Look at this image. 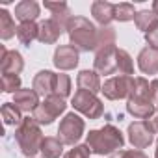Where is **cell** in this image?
<instances>
[{
    "instance_id": "33",
    "label": "cell",
    "mask_w": 158,
    "mask_h": 158,
    "mask_svg": "<svg viewBox=\"0 0 158 158\" xmlns=\"http://www.w3.org/2000/svg\"><path fill=\"white\" fill-rule=\"evenodd\" d=\"M117 158H149V156L139 149H127V151H119Z\"/></svg>"
},
{
    "instance_id": "27",
    "label": "cell",
    "mask_w": 158,
    "mask_h": 158,
    "mask_svg": "<svg viewBox=\"0 0 158 158\" xmlns=\"http://www.w3.org/2000/svg\"><path fill=\"white\" fill-rule=\"evenodd\" d=\"M112 45H115V30L112 26H101L99 28V39H97V50H102V48L112 47Z\"/></svg>"
},
{
    "instance_id": "30",
    "label": "cell",
    "mask_w": 158,
    "mask_h": 158,
    "mask_svg": "<svg viewBox=\"0 0 158 158\" xmlns=\"http://www.w3.org/2000/svg\"><path fill=\"white\" fill-rule=\"evenodd\" d=\"M21 89V78L17 74H2V91L4 93H17Z\"/></svg>"
},
{
    "instance_id": "16",
    "label": "cell",
    "mask_w": 158,
    "mask_h": 158,
    "mask_svg": "<svg viewBox=\"0 0 158 158\" xmlns=\"http://www.w3.org/2000/svg\"><path fill=\"white\" fill-rule=\"evenodd\" d=\"M65 32V28L58 23V21H54L52 17L50 19H47V21H43L41 24H39V41L41 43H45V45H52V43H56L58 39H60V35Z\"/></svg>"
},
{
    "instance_id": "17",
    "label": "cell",
    "mask_w": 158,
    "mask_h": 158,
    "mask_svg": "<svg viewBox=\"0 0 158 158\" xmlns=\"http://www.w3.org/2000/svg\"><path fill=\"white\" fill-rule=\"evenodd\" d=\"M115 4L104 2V0H97L91 4V15L101 26H110L112 21H115Z\"/></svg>"
},
{
    "instance_id": "31",
    "label": "cell",
    "mask_w": 158,
    "mask_h": 158,
    "mask_svg": "<svg viewBox=\"0 0 158 158\" xmlns=\"http://www.w3.org/2000/svg\"><path fill=\"white\" fill-rule=\"evenodd\" d=\"M89 156H91V151L86 143L84 145H74L73 149H69L63 154V158H89Z\"/></svg>"
},
{
    "instance_id": "2",
    "label": "cell",
    "mask_w": 158,
    "mask_h": 158,
    "mask_svg": "<svg viewBox=\"0 0 158 158\" xmlns=\"http://www.w3.org/2000/svg\"><path fill=\"white\" fill-rule=\"evenodd\" d=\"M127 112L139 121H149L151 117H154L156 106L152 104V99H151V82L147 78L143 76L136 78L134 89L127 99Z\"/></svg>"
},
{
    "instance_id": "34",
    "label": "cell",
    "mask_w": 158,
    "mask_h": 158,
    "mask_svg": "<svg viewBox=\"0 0 158 158\" xmlns=\"http://www.w3.org/2000/svg\"><path fill=\"white\" fill-rule=\"evenodd\" d=\"M151 99H152V104L158 108V80H151Z\"/></svg>"
},
{
    "instance_id": "18",
    "label": "cell",
    "mask_w": 158,
    "mask_h": 158,
    "mask_svg": "<svg viewBox=\"0 0 158 158\" xmlns=\"http://www.w3.org/2000/svg\"><path fill=\"white\" fill-rule=\"evenodd\" d=\"M13 102H15V106L21 112H32V114L41 104L39 102V95L35 93V89H24V88H21L13 95Z\"/></svg>"
},
{
    "instance_id": "19",
    "label": "cell",
    "mask_w": 158,
    "mask_h": 158,
    "mask_svg": "<svg viewBox=\"0 0 158 158\" xmlns=\"http://www.w3.org/2000/svg\"><path fill=\"white\" fill-rule=\"evenodd\" d=\"M41 8L35 0H23L15 6V19H19L21 23H35Z\"/></svg>"
},
{
    "instance_id": "29",
    "label": "cell",
    "mask_w": 158,
    "mask_h": 158,
    "mask_svg": "<svg viewBox=\"0 0 158 158\" xmlns=\"http://www.w3.org/2000/svg\"><path fill=\"white\" fill-rule=\"evenodd\" d=\"M54 95L61 97V99H67L71 95V78L63 73L58 74L56 78V89H54Z\"/></svg>"
},
{
    "instance_id": "13",
    "label": "cell",
    "mask_w": 158,
    "mask_h": 158,
    "mask_svg": "<svg viewBox=\"0 0 158 158\" xmlns=\"http://www.w3.org/2000/svg\"><path fill=\"white\" fill-rule=\"evenodd\" d=\"M56 78L58 74L52 73V71H39L35 76H34V82H32V89H35V93L43 99L54 95V89H56Z\"/></svg>"
},
{
    "instance_id": "1",
    "label": "cell",
    "mask_w": 158,
    "mask_h": 158,
    "mask_svg": "<svg viewBox=\"0 0 158 158\" xmlns=\"http://www.w3.org/2000/svg\"><path fill=\"white\" fill-rule=\"evenodd\" d=\"M86 145L89 147L91 154H114L119 149H123L125 145V136L123 132L114 127V125H104L102 128L97 130H89V134L86 136Z\"/></svg>"
},
{
    "instance_id": "21",
    "label": "cell",
    "mask_w": 158,
    "mask_h": 158,
    "mask_svg": "<svg viewBox=\"0 0 158 158\" xmlns=\"http://www.w3.org/2000/svg\"><path fill=\"white\" fill-rule=\"evenodd\" d=\"M37 37H39V24H35V23H21L17 26V39L24 47H30Z\"/></svg>"
},
{
    "instance_id": "32",
    "label": "cell",
    "mask_w": 158,
    "mask_h": 158,
    "mask_svg": "<svg viewBox=\"0 0 158 158\" xmlns=\"http://www.w3.org/2000/svg\"><path fill=\"white\" fill-rule=\"evenodd\" d=\"M145 41H147L149 47L158 48V21H156V23L149 28V32L145 34Z\"/></svg>"
},
{
    "instance_id": "7",
    "label": "cell",
    "mask_w": 158,
    "mask_h": 158,
    "mask_svg": "<svg viewBox=\"0 0 158 158\" xmlns=\"http://www.w3.org/2000/svg\"><path fill=\"white\" fill-rule=\"evenodd\" d=\"M67 110V102L65 99L58 97V95H50L47 97L32 114V117L39 123V125H52L63 112Z\"/></svg>"
},
{
    "instance_id": "26",
    "label": "cell",
    "mask_w": 158,
    "mask_h": 158,
    "mask_svg": "<svg viewBox=\"0 0 158 158\" xmlns=\"http://www.w3.org/2000/svg\"><path fill=\"white\" fill-rule=\"evenodd\" d=\"M117 69H119V74H127V76H132L134 74L132 56L125 48H117Z\"/></svg>"
},
{
    "instance_id": "28",
    "label": "cell",
    "mask_w": 158,
    "mask_h": 158,
    "mask_svg": "<svg viewBox=\"0 0 158 158\" xmlns=\"http://www.w3.org/2000/svg\"><path fill=\"white\" fill-rule=\"evenodd\" d=\"M136 10H134V6L132 4H128V2H121V4H115V21H119V23H128V21H134V17H136Z\"/></svg>"
},
{
    "instance_id": "12",
    "label": "cell",
    "mask_w": 158,
    "mask_h": 158,
    "mask_svg": "<svg viewBox=\"0 0 158 158\" xmlns=\"http://www.w3.org/2000/svg\"><path fill=\"white\" fill-rule=\"evenodd\" d=\"M0 52H2V58H0V67H2V74H17L24 69V60L21 56V52L17 50H8L4 45H0Z\"/></svg>"
},
{
    "instance_id": "15",
    "label": "cell",
    "mask_w": 158,
    "mask_h": 158,
    "mask_svg": "<svg viewBox=\"0 0 158 158\" xmlns=\"http://www.w3.org/2000/svg\"><path fill=\"white\" fill-rule=\"evenodd\" d=\"M76 86L78 89H84V91H89L93 95H97L99 91H102V84H101V76L97 71H89V69H84L78 73L76 76Z\"/></svg>"
},
{
    "instance_id": "37",
    "label": "cell",
    "mask_w": 158,
    "mask_h": 158,
    "mask_svg": "<svg viewBox=\"0 0 158 158\" xmlns=\"http://www.w3.org/2000/svg\"><path fill=\"white\" fill-rule=\"evenodd\" d=\"M154 158H158V145H156V151H154Z\"/></svg>"
},
{
    "instance_id": "36",
    "label": "cell",
    "mask_w": 158,
    "mask_h": 158,
    "mask_svg": "<svg viewBox=\"0 0 158 158\" xmlns=\"http://www.w3.org/2000/svg\"><path fill=\"white\" fill-rule=\"evenodd\" d=\"M152 11L158 15V0H154V2H152Z\"/></svg>"
},
{
    "instance_id": "3",
    "label": "cell",
    "mask_w": 158,
    "mask_h": 158,
    "mask_svg": "<svg viewBox=\"0 0 158 158\" xmlns=\"http://www.w3.org/2000/svg\"><path fill=\"white\" fill-rule=\"evenodd\" d=\"M67 35L74 48L80 52L97 50V39H99V28L86 17H73L67 24Z\"/></svg>"
},
{
    "instance_id": "20",
    "label": "cell",
    "mask_w": 158,
    "mask_h": 158,
    "mask_svg": "<svg viewBox=\"0 0 158 158\" xmlns=\"http://www.w3.org/2000/svg\"><path fill=\"white\" fill-rule=\"evenodd\" d=\"M45 8L52 13V19L58 21V23L65 28V32H67V24H69L71 19L74 17L73 11H71V8H69L65 2H45Z\"/></svg>"
},
{
    "instance_id": "10",
    "label": "cell",
    "mask_w": 158,
    "mask_h": 158,
    "mask_svg": "<svg viewBox=\"0 0 158 158\" xmlns=\"http://www.w3.org/2000/svg\"><path fill=\"white\" fill-rule=\"evenodd\" d=\"M117 48L115 45L106 47L102 50L95 52V60H93V67L99 74H114L117 73Z\"/></svg>"
},
{
    "instance_id": "23",
    "label": "cell",
    "mask_w": 158,
    "mask_h": 158,
    "mask_svg": "<svg viewBox=\"0 0 158 158\" xmlns=\"http://www.w3.org/2000/svg\"><path fill=\"white\" fill-rule=\"evenodd\" d=\"M13 35H17V26H15L11 13L8 10H0V37L8 41Z\"/></svg>"
},
{
    "instance_id": "11",
    "label": "cell",
    "mask_w": 158,
    "mask_h": 158,
    "mask_svg": "<svg viewBox=\"0 0 158 158\" xmlns=\"http://www.w3.org/2000/svg\"><path fill=\"white\" fill-rule=\"evenodd\" d=\"M54 65L60 71H71L80 61V50L74 48L73 45H60L54 50Z\"/></svg>"
},
{
    "instance_id": "22",
    "label": "cell",
    "mask_w": 158,
    "mask_h": 158,
    "mask_svg": "<svg viewBox=\"0 0 158 158\" xmlns=\"http://www.w3.org/2000/svg\"><path fill=\"white\" fill-rule=\"evenodd\" d=\"M63 152V143L56 136H47L41 145V156L43 158H60Z\"/></svg>"
},
{
    "instance_id": "6",
    "label": "cell",
    "mask_w": 158,
    "mask_h": 158,
    "mask_svg": "<svg viewBox=\"0 0 158 158\" xmlns=\"http://www.w3.org/2000/svg\"><path fill=\"white\" fill-rule=\"evenodd\" d=\"M71 106L76 110V112H80L82 115H86L88 119H99L102 114H104V104L102 101L89 93V91H84V89H78L73 99H71Z\"/></svg>"
},
{
    "instance_id": "9",
    "label": "cell",
    "mask_w": 158,
    "mask_h": 158,
    "mask_svg": "<svg viewBox=\"0 0 158 158\" xmlns=\"http://www.w3.org/2000/svg\"><path fill=\"white\" fill-rule=\"evenodd\" d=\"M128 141L132 143L134 149H147L152 141H154V127H152V121H134L128 125Z\"/></svg>"
},
{
    "instance_id": "24",
    "label": "cell",
    "mask_w": 158,
    "mask_h": 158,
    "mask_svg": "<svg viewBox=\"0 0 158 158\" xmlns=\"http://www.w3.org/2000/svg\"><path fill=\"white\" fill-rule=\"evenodd\" d=\"M2 117H4V123L10 127H21V123L24 119L21 115V110L15 106V102H4L2 104Z\"/></svg>"
},
{
    "instance_id": "5",
    "label": "cell",
    "mask_w": 158,
    "mask_h": 158,
    "mask_svg": "<svg viewBox=\"0 0 158 158\" xmlns=\"http://www.w3.org/2000/svg\"><path fill=\"white\" fill-rule=\"evenodd\" d=\"M84 130H86V123L84 119L71 112V114H65L63 119L60 121V127H58V138L61 139L63 145H76L78 139L84 136Z\"/></svg>"
},
{
    "instance_id": "25",
    "label": "cell",
    "mask_w": 158,
    "mask_h": 158,
    "mask_svg": "<svg viewBox=\"0 0 158 158\" xmlns=\"http://www.w3.org/2000/svg\"><path fill=\"white\" fill-rule=\"evenodd\" d=\"M158 21V15L152 11V10H143V11H138L136 17H134V23L138 26V30H141L143 34L149 32V28Z\"/></svg>"
},
{
    "instance_id": "14",
    "label": "cell",
    "mask_w": 158,
    "mask_h": 158,
    "mask_svg": "<svg viewBox=\"0 0 158 158\" xmlns=\"http://www.w3.org/2000/svg\"><path fill=\"white\" fill-rule=\"evenodd\" d=\"M138 67L143 74H156L158 73V48L143 47L138 54Z\"/></svg>"
},
{
    "instance_id": "35",
    "label": "cell",
    "mask_w": 158,
    "mask_h": 158,
    "mask_svg": "<svg viewBox=\"0 0 158 158\" xmlns=\"http://www.w3.org/2000/svg\"><path fill=\"white\" fill-rule=\"evenodd\" d=\"M152 127H154V130H156V134H158V115L152 117Z\"/></svg>"
},
{
    "instance_id": "4",
    "label": "cell",
    "mask_w": 158,
    "mask_h": 158,
    "mask_svg": "<svg viewBox=\"0 0 158 158\" xmlns=\"http://www.w3.org/2000/svg\"><path fill=\"white\" fill-rule=\"evenodd\" d=\"M15 139L19 143L21 152L28 158H34L37 152H41V145L45 141V136H43L39 123L34 117H24L21 127L15 128Z\"/></svg>"
},
{
    "instance_id": "8",
    "label": "cell",
    "mask_w": 158,
    "mask_h": 158,
    "mask_svg": "<svg viewBox=\"0 0 158 158\" xmlns=\"http://www.w3.org/2000/svg\"><path fill=\"white\" fill-rule=\"evenodd\" d=\"M136 84L134 76H127V74H117L112 76L102 84V93L108 101H121V99H128L132 89Z\"/></svg>"
}]
</instances>
